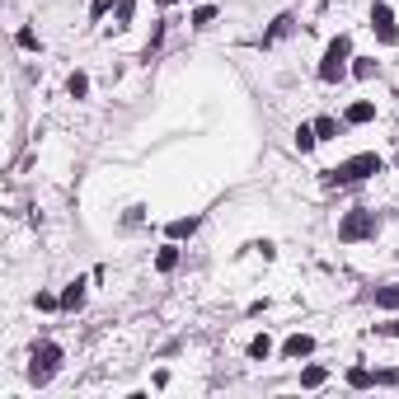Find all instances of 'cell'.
<instances>
[{
	"instance_id": "obj_5",
	"label": "cell",
	"mask_w": 399,
	"mask_h": 399,
	"mask_svg": "<svg viewBox=\"0 0 399 399\" xmlns=\"http://www.w3.org/2000/svg\"><path fill=\"white\" fill-rule=\"evenodd\" d=\"M371 28H376V38L390 47V43H399V28H395V14H390V5L385 0H376L371 5Z\"/></svg>"
},
{
	"instance_id": "obj_2",
	"label": "cell",
	"mask_w": 399,
	"mask_h": 399,
	"mask_svg": "<svg viewBox=\"0 0 399 399\" xmlns=\"http://www.w3.org/2000/svg\"><path fill=\"white\" fill-rule=\"evenodd\" d=\"M376 230H380V216L367 212V207H357V212H347L343 221H338V239H343V244H357V239H376Z\"/></svg>"
},
{
	"instance_id": "obj_15",
	"label": "cell",
	"mask_w": 399,
	"mask_h": 399,
	"mask_svg": "<svg viewBox=\"0 0 399 399\" xmlns=\"http://www.w3.org/2000/svg\"><path fill=\"white\" fill-rule=\"evenodd\" d=\"M324 380H329L324 367H305V371H301V385H305V390H315V385H324Z\"/></svg>"
},
{
	"instance_id": "obj_24",
	"label": "cell",
	"mask_w": 399,
	"mask_h": 399,
	"mask_svg": "<svg viewBox=\"0 0 399 399\" xmlns=\"http://www.w3.org/2000/svg\"><path fill=\"white\" fill-rule=\"evenodd\" d=\"M155 5H174V0H155Z\"/></svg>"
},
{
	"instance_id": "obj_10",
	"label": "cell",
	"mask_w": 399,
	"mask_h": 399,
	"mask_svg": "<svg viewBox=\"0 0 399 399\" xmlns=\"http://www.w3.org/2000/svg\"><path fill=\"white\" fill-rule=\"evenodd\" d=\"M80 305H85V282L76 277V282L61 292V310H80Z\"/></svg>"
},
{
	"instance_id": "obj_6",
	"label": "cell",
	"mask_w": 399,
	"mask_h": 399,
	"mask_svg": "<svg viewBox=\"0 0 399 399\" xmlns=\"http://www.w3.org/2000/svg\"><path fill=\"white\" fill-rule=\"evenodd\" d=\"M197 226H202L197 216H179V221L164 226V235H169V239H193V235H197Z\"/></svg>"
},
{
	"instance_id": "obj_23",
	"label": "cell",
	"mask_w": 399,
	"mask_h": 399,
	"mask_svg": "<svg viewBox=\"0 0 399 399\" xmlns=\"http://www.w3.org/2000/svg\"><path fill=\"white\" fill-rule=\"evenodd\" d=\"M376 334H399V319H390V324H376Z\"/></svg>"
},
{
	"instance_id": "obj_17",
	"label": "cell",
	"mask_w": 399,
	"mask_h": 399,
	"mask_svg": "<svg viewBox=\"0 0 399 399\" xmlns=\"http://www.w3.org/2000/svg\"><path fill=\"white\" fill-rule=\"evenodd\" d=\"M268 352H272V338H268V334H259V338L249 343V357H259V362H263Z\"/></svg>"
},
{
	"instance_id": "obj_8",
	"label": "cell",
	"mask_w": 399,
	"mask_h": 399,
	"mask_svg": "<svg viewBox=\"0 0 399 399\" xmlns=\"http://www.w3.org/2000/svg\"><path fill=\"white\" fill-rule=\"evenodd\" d=\"M376 118V104H367V99H357V104L343 113V122H352V127H362V122H371Z\"/></svg>"
},
{
	"instance_id": "obj_21",
	"label": "cell",
	"mask_w": 399,
	"mask_h": 399,
	"mask_svg": "<svg viewBox=\"0 0 399 399\" xmlns=\"http://www.w3.org/2000/svg\"><path fill=\"white\" fill-rule=\"evenodd\" d=\"M212 19H216V10H212V5H197V10H193V24H197V28H207Z\"/></svg>"
},
{
	"instance_id": "obj_25",
	"label": "cell",
	"mask_w": 399,
	"mask_h": 399,
	"mask_svg": "<svg viewBox=\"0 0 399 399\" xmlns=\"http://www.w3.org/2000/svg\"><path fill=\"white\" fill-rule=\"evenodd\" d=\"M395 164H399V155H395Z\"/></svg>"
},
{
	"instance_id": "obj_12",
	"label": "cell",
	"mask_w": 399,
	"mask_h": 399,
	"mask_svg": "<svg viewBox=\"0 0 399 399\" xmlns=\"http://www.w3.org/2000/svg\"><path fill=\"white\" fill-rule=\"evenodd\" d=\"M155 268H160V272H174V268H179V249H174V244H164V249L155 254Z\"/></svg>"
},
{
	"instance_id": "obj_4",
	"label": "cell",
	"mask_w": 399,
	"mask_h": 399,
	"mask_svg": "<svg viewBox=\"0 0 399 399\" xmlns=\"http://www.w3.org/2000/svg\"><path fill=\"white\" fill-rule=\"evenodd\" d=\"M56 371H61V347L56 343H38L33 357H28V380H33V385H47Z\"/></svg>"
},
{
	"instance_id": "obj_3",
	"label": "cell",
	"mask_w": 399,
	"mask_h": 399,
	"mask_svg": "<svg viewBox=\"0 0 399 399\" xmlns=\"http://www.w3.org/2000/svg\"><path fill=\"white\" fill-rule=\"evenodd\" d=\"M347 56H352V38L347 33H338L329 47H324V61H319V80L324 85H334V80H343V71H347Z\"/></svg>"
},
{
	"instance_id": "obj_18",
	"label": "cell",
	"mask_w": 399,
	"mask_h": 399,
	"mask_svg": "<svg viewBox=\"0 0 399 399\" xmlns=\"http://www.w3.org/2000/svg\"><path fill=\"white\" fill-rule=\"evenodd\" d=\"M319 136H315V127H296V151H310Z\"/></svg>"
},
{
	"instance_id": "obj_14",
	"label": "cell",
	"mask_w": 399,
	"mask_h": 399,
	"mask_svg": "<svg viewBox=\"0 0 399 399\" xmlns=\"http://www.w3.org/2000/svg\"><path fill=\"white\" fill-rule=\"evenodd\" d=\"M66 89H71V99H85V94H89V76H85V71H76V76L66 80Z\"/></svg>"
},
{
	"instance_id": "obj_11",
	"label": "cell",
	"mask_w": 399,
	"mask_h": 399,
	"mask_svg": "<svg viewBox=\"0 0 399 399\" xmlns=\"http://www.w3.org/2000/svg\"><path fill=\"white\" fill-rule=\"evenodd\" d=\"M376 310H399V287H376Z\"/></svg>"
},
{
	"instance_id": "obj_19",
	"label": "cell",
	"mask_w": 399,
	"mask_h": 399,
	"mask_svg": "<svg viewBox=\"0 0 399 399\" xmlns=\"http://www.w3.org/2000/svg\"><path fill=\"white\" fill-rule=\"evenodd\" d=\"M132 10H136V0H118V24H113V28H127V24H132Z\"/></svg>"
},
{
	"instance_id": "obj_7",
	"label": "cell",
	"mask_w": 399,
	"mask_h": 399,
	"mask_svg": "<svg viewBox=\"0 0 399 399\" xmlns=\"http://www.w3.org/2000/svg\"><path fill=\"white\" fill-rule=\"evenodd\" d=\"M315 352V338L310 334H292L287 343H282V357H310Z\"/></svg>"
},
{
	"instance_id": "obj_16",
	"label": "cell",
	"mask_w": 399,
	"mask_h": 399,
	"mask_svg": "<svg viewBox=\"0 0 399 399\" xmlns=\"http://www.w3.org/2000/svg\"><path fill=\"white\" fill-rule=\"evenodd\" d=\"M352 76H357V80H371V76H376V56H357Z\"/></svg>"
},
{
	"instance_id": "obj_20",
	"label": "cell",
	"mask_w": 399,
	"mask_h": 399,
	"mask_svg": "<svg viewBox=\"0 0 399 399\" xmlns=\"http://www.w3.org/2000/svg\"><path fill=\"white\" fill-rule=\"evenodd\" d=\"M315 136H319V141H329V136H338V122H334V118H319V122H315Z\"/></svg>"
},
{
	"instance_id": "obj_22",
	"label": "cell",
	"mask_w": 399,
	"mask_h": 399,
	"mask_svg": "<svg viewBox=\"0 0 399 399\" xmlns=\"http://www.w3.org/2000/svg\"><path fill=\"white\" fill-rule=\"evenodd\" d=\"M61 305V296H47V292H38V310H56Z\"/></svg>"
},
{
	"instance_id": "obj_13",
	"label": "cell",
	"mask_w": 399,
	"mask_h": 399,
	"mask_svg": "<svg viewBox=\"0 0 399 399\" xmlns=\"http://www.w3.org/2000/svg\"><path fill=\"white\" fill-rule=\"evenodd\" d=\"M347 385H352V390H371L376 380H371V371H367V367H352V371H347Z\"/></svg>"
},
{
	"instance_id": "obj_1",
	"label": "cell",
	"mask_w": 399,
	"mask_h": 399,
	"mask_svg": "<svg viewBox=\"0 0 399 399\" xmlns=\"http://www.w3.org/2000/svg\"><path fill=\"white\" fill-rule=\"evenodd\" d=\"M380 169H385V160L376 155V151H362V155L334 164V169H329V184H362V179H371V174H380Z\"/></svg>"
},
{
	"instance_id": "obj_9",
	"label": "cell",
	"mask_w": 399,
	"mask_h": 399,
	"mask_svg": "<svg viewBox=\"0 0 399 399\" xmlns=\"http://www.w3.org/2000/svg\"><path fill=\"white\" fill-rule=\"evenodd\" d=\"M292 28H296V14H277V19H272V28L263 33V47H268V43H277V38H287Z\"/></svg>"
}]
</instances>
